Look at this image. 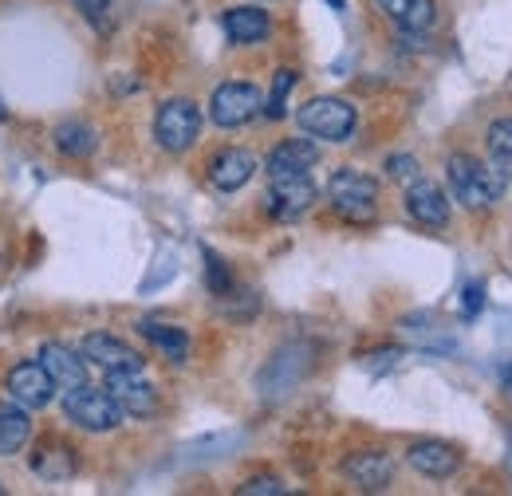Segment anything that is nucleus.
<instances>
[{
    "label": "nucleus",
    "instance_id": "f257e3e1",
    "mask_svg": "<svg viewBox=\"0 0 512 496\" xmlns=\"http://www.w3.org/2000/svg\"><path fill=\"white\" fill-rule=\"evenodd\" d=\"M446 178L453 201H461L465 209H489V205H497V197L505 189V174L489 170L485 162H477L469 154H453L449 158Z\"/></svg>",
    "mask_w": 512,
    "mask_h": 496
},
{
    "label": "nucleus",
    "instance_id": "f03ea898",
    "mask_svg": "<svg viewBox=\"0 0 512 496\" xmlns=\"http://www.w3.org/2000/svg\"><path fill=\"white\" fill-rule=\"evenodd\" d=\"M327 201L343 221L367 225V221H375V209H379V186H375V178H367L359 170H335L327 182Z\"/></svg>",
    "mask_w": 512,
    "mask_h": 496
},
{
    "label": "nucleus",
    "instance_id": "7ed1b4c3",
    "mask_svg": "<svg viewBox=\"0 0 512 496\" xmlns=\"http://www.w3.org/2000/svg\"><path fill=\"white\" fill-rule=\"evenodd\" d=\"M64 414L79 430H87V434H107V430H115L123 422V406L107 394V386L103 390H91V386L67 390Z\"/></svg>",
    "mask_w": 512,
    "mask_h": 496
},
{
    "label": "nucleus",
    "instance_id": "20e7f679",
    "mask_svg": "<svg viewBox=\"0 0 512 496\" xmlns=\"http://www.w3.org/2000/svg\"><path fill=\"white\" fill-rule=\"evenodd\" d=\"M296 123H300L304 134H312V138H323V142H347L351 130H355V107L343 103V99L323 95V99H312V103H304V107L296 111Z\"/></svg>",
    "mask_w": 512,
    "mask_h": 496
},
{
    "label": "nucleus",
    "instance_id": "39448f33",
    "mask_svg": "<svg viewBox=\"0 0 512 496\" xmlns=\"http://www.w3.org/2000/svg\"><path fill=\"white\" fill-rule=\"evenodd\" d=\"M197 134H201V111H197V103H190V99H166L158 107L154 138H158L162 150L182 154V150H190L193 142H197Z\"/></svg>",
    "mask_w": 512,
    "mask_h": 496
},
{
    "label": "nucleus",
    "instance_id": "423d86ee",
    "mask_svg": "<svg viewBox=\"0 0 512 496\" xmlns=\"http://www.w3.org/2000/svg\"><path fill=\"white\" fill-rule=\"evenodd\" d=\"M260 111H264V99L253 83H221L209 99V119L225 130L253 123Z\"/></svg>",
    "mask_w": 512,
    "mask_h": 496
},
{
    "label": "nucleus",
    "instance_id": "0eeeda50",
    "mask_svg": "<svg viewBox=\"0 0 512 496\" xmlns=\"http://www.w3.org/2000/svg\"><path fill=\"white\" fill-rule=\"evenodd\" d=\"M308 371V347L304 343H288L272 355V363L260 371V394L264 398H284Z\"/></svg>",
    "mask_w": 512,
    "mask_h": 496
},
{
    "label": "nucleus",
    "instance_id": "6e6552de",
    "mask_svg": "<svg viewBox=\"0 0 512 496\" xmlns=\"http://www.w3.org/2000/svg\"><path fill=\"white\" fill-rule=\"evenodd\" d=\"M83 359H91V363H99L103 371H130V374H142L146 367V359L123 343L119 335H107V331H91L87 339H83Z\"/></svg>",
    "mask_w": 512,
    "mask_h": 496
},
{
    "label": "nucleus",
    "instance_id": "1a4fd4ad",
    "mask_svg": "<svg viewBox=\"0 0 512 496\" xmlns=\"http://www.w3.org/2000/svg\"><path fill=\"white\" fill-rule=\"evenodd\" d=\"M316 201V186L308 174H296V178H272V189H268V213L276 221H296L312 209Z\"/></svg>",
    "mask_w": 512,
    "mask_h": 496
},
{
    "label": "nucleus",
    "instance_id": "9d476101",
    "mask_svg": "<svg viewBox=\"0 0 512 496\" xmlns=\"http://www.w3.org/2000/svg\"><path fill=\"white\" fill-rule=\"evenodd\" d=\"M8 394L24 410H44L52 402V394H56V382L40 363H20L8 374Z\"/></svg>",
    "mask_w": 512,
    "mask_h": 496
},
{
    "label": "nucleus",
    "instance_id": "9b49d317",
    "mask_svg": "<svg viewBox=\"0 0 512 496\" xmlns=\"http://www.w3.org/2000/svg\"><path fill=\"white\" fill-rule=\"evenodd\" d=\"M343 477L355 489H363V493H379V489L390 485V477H394V461L386 457L383 449H359V453H351L343 461Z\"/></svg>",
    "mask_w": 512,
    "mask_h": 496
},
{
    "label": "nucleus",
    "instance_id": "f8f14e48",
    "mask_svg": "<svg viewBox=\"0 0 512 496\" xmlns=\"http://www.w3.org/2000/svg\"><path fill=\"white\" fill-rule=\"evenodd\" d=\"M107 394L123 406V414H134V418H150L158 410V394L150 382H142L138 374L130 371H111L107 374Z\"/></svg>",
    "mask_w": 512,
    "mask_h": 496
},
{
    "label": "nucleus",
    "instance_id": "ddd939ff",
    "mask_svg": "<svg viewBox=\"0 0 512 496\" xmlns=\"http://www.w3.org/2000/svg\"><path fill=\"white\" fill-rule=\"evenodd\" d=\"M406 209H410V217H414L418 225H426V229H442V225L449 221L446 189L438 186V182L414 178V182H410V193H406Z\"/></svg>",
    "mask_w": 512,
    "mask_h": 496
},
{
    "label": "nucleus",
    "instance_id": "4468645a",
    "mask_svg": "<svg viewBox=\"0 0 512 496\" xmlns=\"http://www.w3.org/2000/svg\"><path fill=\"white\" fill-rule=\"evenodd\" d=\"M316 162H320V146H316V142H308V138H288V142H280V146L268 154L264 170H268V178H296V174H308Z\"/></svg>",
    "mask_w": 512,
    "mask_h": 496
},
{
    "label": "nucleus",
    "instance_id": "2eb2a0df",
    "mask_svg": "<svg viewBox=\"0 0 512 496\" xmlns=\"http://www.w3.org/2000/svg\"><path fill=\"white\" fill-rule=\"evenodd\" d=\"M36 363L52 374V382L64 386V390L87 386V363H83V355H75L64 343H44L40 355H36Z\"/></svg>",
    "mask_w": 512,
    "mask_h": 496
},
{
    "label": "nucleus",
    "instance_id": "dca6fc26",
    "mask_svg": "<svg viewBox=\"0 0 512 496\" xmlns=\"http://www.w3.org/2000/svg\"><path fill=\"white\" fill-rule=\"evenodd\" d=\"M256 174V158L249 150H221L213 162H209V182L221 189V193H237L241 186H249V178Z\"/></svg>",
    "mask_w": 512,
    "mask_h": 496
},
{
    "label": "nucleus",
    "instance_id": "f3484780",
    "mask_svg": "<svg viewBox=\"0 0 512 496\" xmlns=\"http://www.w3.org/2000/svg\"><path fill=\"white\" fill-rule=\"evenodd\" d=\"M406 461L422 477H434V481H446V477H453L461 469V453L453 445H446V441H418V445H410Z\"/></svg>",
    "mask_w": 512,
    "mask_h": 496
},
{
    "label": "nucleus",
    "instance_id": "a211bd4d",
    "mask_svg": "<svg viewBox=\"0 0 512 496\" xmlns=\"http://www.w3.org/2000/svg\"><path fill=\"white\" fill-rule=\"evenodd\" d=\"M379 4L406 36H426L438 24V4L434 0H379Z\"/></svg>",
    "mask_w": 512,
    "mask_h": 496
},
{
    "label": "nucleus",
    "instance_id": "6ab92c4d",
    "mask_svg": "<svg viewBox=\"0 0 512 496\" xmlns=\"http://www.w3.org/2000/svg\"><path fill=\"white\" fill-rule=\"evenodd\" d=\"M75 469H79V457H75L71 445H64V441H40V449L32 457V473L36 477L60 485L67 477H75Z\"/></svg>",
    "mask_w": 512,
    "mask_h": 496
},
{
    "label": "nucleus",
    "instance_id": "aec40b11",
    "mask_svg": "<svg viewBox=\"0 0 512 496\" xmlns=\"http://www.w3.org/2000/svg\"><path fill=\"white\" fill-rule=\"evenodd\" d=\"M225 36L233 40V44H256V40H264L268 36V28H272V20H268V12L264 8H253V4H241V8H225Z\"/></svg>",
    "mask_w": 512,
    "mask_h": 496
},
{
    "label": "nucleus",
    "instance_id": "412c9836",
    "mask_svg": "<svg viewBox=\"0 0 512 496\" xmlns=\"http://www.w3.org/2000/svg\"><path fill=\"white\" fill-rule=\"evenodd\" d=\"M138 331H142V335H146L170 363H186V355H190V335H186L182 327H174V323H158V319H142Z\"/></svg>",
    "mask_w": 512,
    "mask_h": 496
},
{
    "label": "nucleus",
    "instance_id": "4be33fe9",
    "mask_svg": "<svg viewBox=\"0 0 512 496\" xmlns=\"http://www.w3.org/2000/svg\"><path fill=\"white\" fill-rule=\"evenodd\" d=\"M32 437V422H28V410L24 406H12V402H0V457H12L28 445Z\"/></svg>",
    "mask_w": 512,
    "mask_h": 496
},
{
    "label": "nucleus",
    "instance_id": "5701e85b",
    "mask_svg": "<svg viewBox=\"0 0 512 496\" xmlns=\"http://www.w3.org/2000/svg\"><path fill=\"white\" fill-rule=\"evenodd\" d=\"M52 142H56V150L64 158H91L95 146H99V134L87 123H60L56 134H52Z\"/></svg>",
    "mask_w": 512,
    "mask_h": 496
},
{
    "label": "nucleus",
    "instance_id": "b1692460",
    "mask_svg": "<svg viewBox=\"0 0 512 496\" xmlns=\"http://www.w3.org/2000/svg\"><path fill=\"white\" fill-rule=\"evenodd\" d=\"M485 142H489V158H493L497 174L512 178V119H497V123L489 126Z\"/></svg>",
    "mask_w": 512,
    "mask_h": 496
},
{
    "label": "nucleus",
    "instance_id": "393cba45",
    "mask_svg": "<svg viewBox=\"0 0 512 496\" xmlns=\"http://www.w3.org/2000/svg\"><path fill=\"white\" fill-rule=\"evenodd\" d=\"M205 284H209V292L213 296H233V272H229V264L217 256V252H209L205 248Z\"/></svg>",
    "mask_w": 512,
    "mask_h": 496
},
{
    "label": "nucleus",
    "instance_id": "a878e982",
    "mask_svg": "<svg viewBox=\"0 0 512 496\" xmlns=\"http://www.w3.org/2000/svg\"><path fill=\"white\" fill-rule=\"evenodd\" d=\"M292 87H296V71H288V67H284V71H276L272 95H268V103H264V115H268V119H284V115H288V107H284V103H288V91H292Z\"/></svg>",
    "mask_w": 512,
    "mask_h": 496
},
{
    "label": "nucleus",
    "instance_id": "bb28decb",
    "mask_svg": "<svg viewBox=\"0 0 512 496\" xmlns=\"http://www.w3.org/2000/svg\"><path fill=\"white\" fill-rule=\"evenodd\" d=\"M386 174L394 182H414L418 178V162L410 154H394V158H386Z\"/></svg>",
    "mask_w": 512,
    "mask_h": 496
},
{
    "label": "nucleus",
    "instance_id": "cd10ccee",
    "mask_svg": "<svg viewBox=\"0 0 512 496\" xmlns=\"http://www.w3.org/2000/svg\"><path fill=\"white\" fill-rule=\"evenodd\" d=\"M481 308H485V288H481V284H469V288L461 292V315L473 319Z\"/></svg>",
    "mask_w": 512,
    "mask_h": 496
},
{
    "label": "nucleus",
    "instance_id": "c85d7f7f",
    "mask_svg": "<svg viewBox=\"0 0 512 496\" xmlns=\"http://www.w3.org/2000/svg\"><path fill=\"white\" fill-rule=\"evenodd\" d=\"M284 493V485L276 477H253L249 485H241V496H276Z\"/></svg>",
    "mask_w": 512,
    "mask_h": 496
},
{
    "label": "nucleus",
    "instance_id": "c756f323",
    "mask_svg": "<svg viewBox=\"0 0 512 496\" xmlns=\"http://www.w3.org/2000/svg\"><path fill=\"white\" fill-rule=\"evenodd\" d=\"M115 0H75V8H83L87 16H95V12H107Z\"/></svg>",
    "mask_w": 512,
    "mask_h": 496
},
{
    "label": "nucleus",
    "instance_id": "7c9ffc66",
    "mask_svg": "<svg viewBox=\"0 0 512 496\" xmlns=\"http://www.w3.org/2000/svg\"><path fill=\"white\" fill-rule=\"evenodd\" d=\"M327 4H331L335 12H343V4H347V0H327Z\"/></svg>",
    "mask_w": 512,
    "mask_h": 496
},
{
    "label": "nucleus",
    "instance_id": "2f4dec72",
    "mask_svg": "<svg viewBox=\"0 0 512 496\" xmlns=\"http://www.w3.org/2000/svg\"><path fill=\"white\" fill-rule=\"evenodd\" d=\"M4 119H8V107H4V99H0V123H4Z\"/></svg>",
    "mask_w": 512,
    "mask_h": 496
},
{
    "label": "nucleus",
    "instance_id": "473e14b6",
    "mask_svg": "<svg viewBox=\"0 0 512 496\" xmlns=\"http://www.w3.org/2000/svg\"><path fill=\"white\" fill-rule=\"evenodd\" d=\"M0 496H4V489H0Z\"/></svg>",
    "mask_w": 512,
    "mask_h": 496
}]
</instances>
